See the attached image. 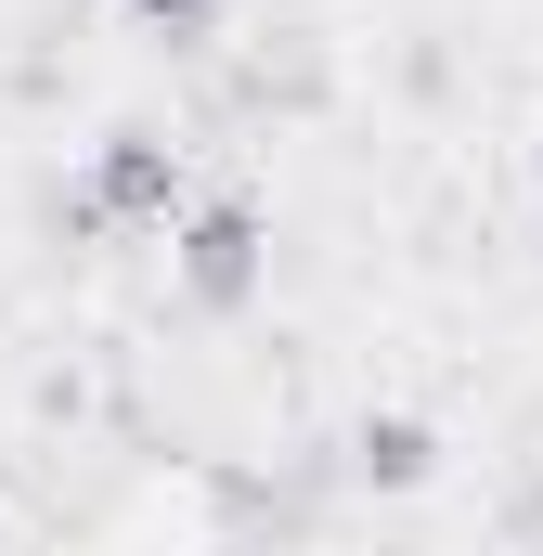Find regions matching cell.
Returning <instances> with one entry per match:
<instances>
[{
    "label": "cell",
    "instance_id": "obj_1",
    "mask_svg": "<svg viewBox=\"0 0 543 556\" xmlns=\"http://www.w3.org/2000/svg\"><path fill=\"white\" fill-rule=\"evenodd\" d=\"M168 273H181V298H194L207 324L260 311V298H272V220H260V194H207V207H181Z\"/></svg>",
    "mask_w": 543,
    "mask_h": 556
},
{
    "label": "cell",
    "instance_id": "obj_2",
    "mask_svg": "<svg viewBox=\"0 0 543 556\" xmlns=\"http://www.w3.org/2000/svg\"><path fill=\"white\" fill-rule=\"evenodd\" d=\"M181 194H194V155L168 130H104L91 168H78V220H91V233H155Z\"/></svg>",
    "mask_w": 543,
    "mask_h": 556
},
{
    "label": "cell",
    "instance_id": "obj_3",
    "mask_svg": "<svg viewBox=\"0 0 543 556\" xmlns=\"http://www.w3.org/2000/svg\"><path fill=\"white\" fill-rule=\"evenodd\" d=\"M350 466H363L376 492H414V479H440V427H427V415H363Z\"/></svg>",
    "mask_w": 543,
    "mask_h": 556
},
{
    "label": "cell",
    "instance_id": "obj_4",
    "mask_svg": "<svg viewBox=\"0 0 543 556\" xmlns=\"http://www.w3.org/2000/svg\"><path fill=\"white\" fill-rule=\"evenodd\" d=\"M117 13H142L155 39H194V26H207V0H117Z\"/></svg>",
    "mask_w": 543,
    "mask_h": 556
}]
</instances>
